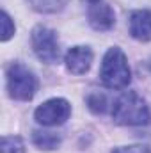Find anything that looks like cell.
<instances>
[{"label": "cell", "instance_id": "obj_15", "mask_svg": "<svg viewBox=\"0 0 151 153\" xmlns=\"http://www.w3.org/2000/svg\"><path fill=\"white\" fill-rule=\"evenodd\" d=\"M146 66H148V70H150V71H151V57H150V59H148V62H146Z\"/></svg>", "mask_w": 151, "mask_h": 153}, {"label": "cell", "instance_id": "obj_10", "mask_svg": "<svg viewBox=\"0 0 151 153\" xmlns=\"http://www.w3.org/2000/svg\"><path fill=\"white\" fill-rule=\"evenodd\" d=\"M70 0H27V4L41 14H55L66 7Z\"/></svg>", "mask_w": 151, "mask_h": 153}, {"label": "cell", "instance_id": "obj_3", "mask_svg": "<svg viewBox=\"0 0 151 153\" xmlns=\"http://www.w3.org/2000/svg\"><path fill=\"white\" fill-rule=\"evenodd\" d=\"M7 94L16 102H30L38 93V76L21 62H11L5 70Z\"/></svg>", "mask_w": 151, "mask_h": 153}, {"label": "cell", "instance_id": "obj_6", "mask_svg": "<svg viewBox=\"0 0 151 153\" xmlns=\"http://www.w3.org/2000/svg\"><path fill=\"white\" fill-rule=\"evenodd\" d=\"M87 18H89V25L100 32H107L115 25V13L110 7V4H107L103 0L89 5Z\"/></svg>", "mask_w": 151, "mask_h": 153}, {"label": "cell", "instance_id": "obj_9", "mask_svg": "<svg viewBox=\"0 0 151 153\" xmlns=\"http://www.w3.org/2000/svg\"><path fill=\"white\" fill-rule=\"evenodd\" d=\"M61 135L53 134V132H44V130H34L32 132V143L38 146L39 150H55L61 144Z\"/></svg>", "mask_w": 151, "mask_h": 153}, {"label": "cell", "instance_id": "obj_12", "mask_svg": "<svg viewBox=\"0 0 151 153\" xmlns=\"http://www.w3.org/2000/svg\"><path fill=\"white\" fill-rule=\"evenodd\" d=\"M87 107L91 109V112L94 114H103L107 111V96L100 91H91L85 98Z\"/></svg>", "mask_w": 151, "mask_h": 153}, {"label": "cell", "instance_id": "obj_14", "mask_svg": "<svg viewBox=\"0 0 151 153\" xmlns=\"http://www.w3.org/2000/svg\"><path fill=\"white\" fill-rule=\"evenodd\" d=\"M110 153H150V148L144 144H132V146H119Z\"/></svg>", "mask_w": 151, "mask_h": 153}, {"label": "cell", "instance_id": "obj_7", "mask_svg": "<svg viewBox=\"0 0 151 153\" xmlns=\"http://www.w3.org/2000/svg\"><path fill=\"white\" fill-rule=\"evenodd\" d=\"M93 50L89 46H73L68 50L64 62H66V70L71 75H84L89 71L91 64H93Z\"/></svg>", "mask_w": 151, "mask_h": 153}, {"label": "cell", "instance_id": "obj_13", "mask_svg": "<svg viewBox=\"0 0 151 153\" xmlns=\"http://www.w3.org/2000/svg\"><path fill=\"white\" fill-rule=\"evenodd\" d=\"M14 32H16V25H14L13 18L5 11H2L0 13V39L5 43L14 36Z\"/></svg>", "mask_w": 151, "mask_h": 153}, {"label": "cell", "instance_id": "obj_5", "mask_svg": "<svg viewBox=\"0 0 151 153\" xmlns=\"http://www.w3.org/2000/svg\"><path fill=\"white\" fill-rule=\"evenodd\" d=\"M71 116V105L64 98H50L44 103H41L36 112L34 119L43 126H59L64 125Z\"/></svg>", "mask_w": 151, "mask_h": 153}, {"label": "cell", "instance_id": "obj_8", "mask_svg": "<svg viewBox=\"0 0 151 153\" xmlns=\"http://www.w3.org/2000/svg\"><path fill=\"white\" fill-rule=\"evenodd\" d=\"M130 36L137 41H150L151 39V9H137L132 11L128 20Z\"/></svg>", "mask_w": 151, "mask_h": 153}, {"label": "cell", "instance_id": "obj_2", "mask_svg": "<svg viewBox=\"0 0 151 153\" xmlns=\"http://www.w3.org/2000/svg\"><path fill=\"white\" fill-rule=\"evenodd\" d=\"M100 78L105 87L109 89H124L128 87L132 80V70L128 66V59L124 52L119 46H112L105 52L101 68H100Z\"/></svg>", "mask_w": 151, "mask_h": 153}, {"label": "cell", "instance_id": "obj_4", "mask_svg": "<svg viewBox=\"0 0 151 153\" xmlns=\"http://www.w3.org/2000/svg\"><path fill=\"white\" fill-rule=\"evenodd\" d=\"M30 45H32V50H34L36 57L41 62L55 64L59 61L61 46H59V38H57L55 30H52L44 25L34 27L32 34H30Z\"/></svg>", "mask_w": 151, "mask_h": 153}, {"label": "cell", "instance_id": "obj_11", "mask_svg": "<svg viewBox=\"0 0 151 153\" xmlns=\"http://www.w3.org/2000/svg\"><path fill=\"white\" fill-rule=\"evenodd\" d=\"M0 153H25V144L20 135H4L0 139Z\"/></svg>", "mask_w": 151, "mask_h": 153}, {"label": "cell", "instance_id": "obj_1", "mask_svg": "<svg viewBox=\"0 0 151 153\" xmlns=\"http://www.w3.org/2000/svg\"><path fill=\"white\" fill-rule=\"evenodd\" d=\"M112 119L123 126H142L151 123V111L142 96L133 91H126L114 102Z\"/></svg>", "mask_w": 151, "mask_h": 153}, {"label": "cell", "instance_id": "obj_16", "mask_svg": "<svg viewBox=\"0 0 151 153\" xmlns=\"http://www.w3.org/2000/svg\"><path fill=\"white\" fill-rule=\"evenodd\" d=\"M84 2H89V4H94V2H100V0H84Z\"/></svg>", "mask_w": 151, "mask_h": 153}]
</instances>
